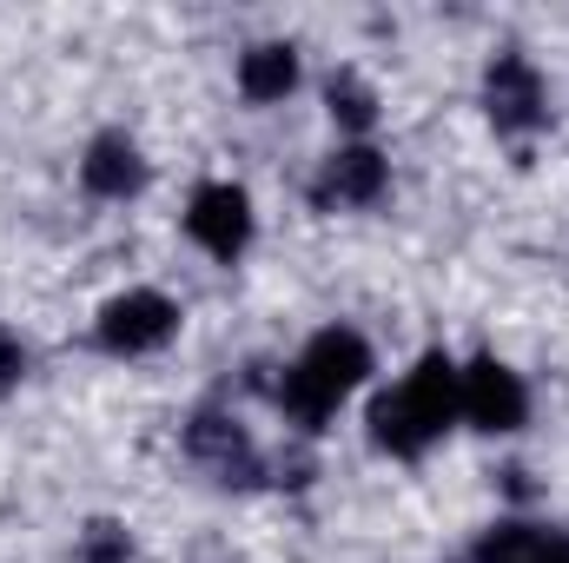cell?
Segmentation results:
<instances>
[{
  "label": "cell",
  "mask_w": 569,
  "mask_h": 563,
  "mask_svg": "<svg viewBox=\"0 0 569 563\" xmlns=\"http://www.w3.org/2000/svg\"><path fill=\"white\" fill-rule=\"evenodd\" d=\"M450 418H463V385H457V365L443 358V352H425L418 358V372L398 385V392H385L378 405H371V437L391 451V457H418L430 437H443Z\"/></svg>",
  "instance_id": "obj_1"
},
{
  "label": "cell",
  "mask_w": 569,
  "mask_h": 563,
  "mask_svg": "<svg viewBox=\"0 0 569 563\" xmlns=\"http://www.w3.org/2000/svg\"><path fill=\"white\" fill-rule=\"evenodd\" d=\"M365 372H371V345L358 338V332H318L311 345H305V358L284 372V385H279V398H284V412L298 424H318L338 412V398L345 392H358L365 385Z\"/></svg>",
  "instance_id": "obj_2"
},
{
  "label": "cell",
  "mask_w": 569,
  "mask_h": 563,
  "mask_svg": "<svg viewBox=\"0 0 569 563\" xmlns=\"http://www.w3.org/2000/svg\"><path fill=\"white\" fill-rule=\"evenodd\" d=\"M483 107H490V120H497V134H530V127H543V80H537V67L523 60V53H497L490 60V80H483Z\"/></svg>",
  "instance_id": "obj_3"
},
{
  "label": "cell",
  "mask_w": 569,
  "mask_h": 563,
  "mask_svg": "<svg viewBox=\"0 0 569 563\" xmlns=\"http://www.w3.org/2000/svg\"><path fill=\"white\" fill-rule=\"evenodd\" d=\"M179 332V312H172V298H159V292H127V298H113L107 312H100V345L107 352H159L166 338Z\"/></svg>",
  "instance_id": "obj_4"
},
{
  "label": "cell",
  "mask_w": 569,
  "mask_h": 563,
  "mask_svg": "<svg viewBox=\"0 0 569 563\" xmlns=\"http://www.w3.org/2000/svg\"><path fill=\"white\" fill-rule=\"evenodd\" d=\"M186 233L212 253V259H239L246 239H252V199L239 186H199L192 192V213H186Z\"/></svg>",
  "instance_id": "obj_5"
},
{
  "label": "cell",
  "mask_w": 569,
  "mask_h": 563,
  "mask_svg": "<svg viewBox=\"0 0 569 563\" xmlns=\"http://www.w3.org/2000/svg\"><path fill=\"white\" fill-rule=\"evenodd\" d=\"M457 385H463V418L477 431H517L523 412H530L523 378L510 365H497V358H477L470 372H457Z\"/></svg>",
  "instance_id": "obj_6"
},
{
  "label": "cell",
  "mask_w": 569,
  "mask_h": 563,
  "mask_svg": "<svg viewBox=\"0 0 569 563\" xmlns=\"http://www.w3.org/2000/svg\"><path fill=\"white\" fill-rule=\"evenodd\" d=\"M378 192H385V152L371 146H345L318 172V206H371Z\"/></svg>",
  "instance_id": "obj_7"
},
{
  "label": "cell",
  "mask_w": 569,
  "mask_h": 563,
  "mask_svg": "<svg viewBox=\"0 0 569 563\" xmlns=\"http://www.w3.org/2000/svg\"><path fill=\"white\" fill-rule=\"evenodd\" d=\"M87 186H93L100 199H127V192H140L146 186L140 146L127 140V134H100V140L87 146Z\"/></svg>",
  "instance_id": "obj_8"
},
{
  "label": "cell",
  "mask_w": 569,
  "mask_h": 563,
  "mask_svg": "<svg viewBox=\"0 0 569 563\" xmlns=\"http://www.w3.org/2000/svg\"><path fill=\"white\" fill-rule=\"evenodd\" d=\"M192 451L226 477V484H252V444L232 431V424H219V418H199L192 424Z\"/></svg>",
  "instance_id": "obj_9"
},
{
  "label": "cell",
  "mask_w": 569,
  "mask_h": 563,
  "mask_svg": "<svg viewBox=\"0 0 569 563\" xmlns=\"http://www.w3.org/2000/svg\"><path fill=\"white\" fill-rule=\"evenodd\" d=\"M291 80H298V53L291 47H252L246 60H239V87H246V100H284L291 93Z\"/></svg>",
  "instance_id": "obj_10"
},
{
  "label": "cell",
  "mask_w": 569,
  "mask_h": 563,
  "mask_svg": "<svg viewBox=\"0 0 569 563\" xmlns=\"http://www.w3.org/2000/svg\"><path fill=\"white\" fill-rule=\"evenodd\" d=\"M550 551H557L550 531H537V524H497V531H483L477 563H550Z\"/></svg>",
  "instance_id": "obj_11"
},
{
  "label": "cell",
  "mask_w": 569,
  "mask_h": 563,
  "mask_svg": "<svg viewBox=\"0 0 569 563\" xmlns=\"http://www.w3.org/2000/svg\"><path fill=\"white\" fill-rule=\"evenodd\" d=\"M331 120H338V127H351V134H365V127L378 120L371 87H365V80H351V73H338V80H331Z\"/></svg>",
  "instance_id": "obj_12"
},
{
  "label": "cell",
  "mask_w": 569,
  "mask_h": 563,
  "mask_svg": "<svg viewBox=\"0 0 569 563\" xmlns=\"http://www.w3.org/2000/svg\"><path fill=\"white\" fill-rule=\"evenodd\" d=\"M80 563H133V551H127V531L93 524V531H87V551H80Z\"/></svg>",
  "instance_id": "obj_13"
},
{
  "label": "cell",
  "mask_w": 569,
  "mask_h": 563,
  "mask_svg": "<svg viewBox=\"0 0 569 563\" xmlns=\"http://www.w3.org/2000/svg\"><path fill=\"white\" fill-rule=\"evenodd\" d=\"M20 372H27V352L0 332V392H13V385H20Z\"/></svg>",
  "instance_id": "obj_14"
},
{
  "label": "cell",
  "mask_w": 569,
  "mask_h": 563,
  "mask_svg": "<svg viewBox=\"0 0 569 563\" xmlns=\"http://www.w3.org/2000/svg\"><path fill=\"white\" fill-rule=\"evenodd\" d=\"M550 563H569V537H557V551H550Z\"/></svg>",
  "instance_id": "obj_15"
}]
</instances>
